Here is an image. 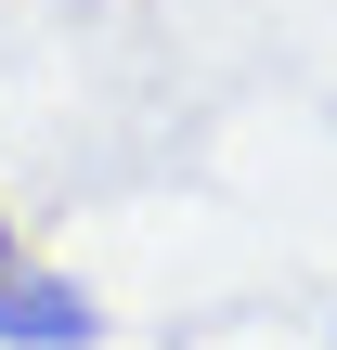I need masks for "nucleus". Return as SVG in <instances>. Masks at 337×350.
<instances>
[{
    "label": "nucleus",
    "mask_w": 337,
    "mask_h": 350,
    "mask_svg": "<svg viewBox=\"0 0 337 350\" xmlns=\"http://www.w3.org/2000/svg\"><path fill=\"white\" fill-rule=\"evenodd\" d=\"M104 338V312L78 299V286H52V273H13L0 260V350H91Z\"/></svg>",
    "instance_id": "obj_1"
},
{
    "label": "nucleus",
    "mask_w": 337,
    "mask_h": 350,
    "mask_svg": "<svg viewBox=\"0 0 337 350\" xmlns=\"http://www.w3.org/2000/svg\"><path fill=\"white\" fill-rule=\"evenodd\" d=\"M0 260H13V234H0Z\"/></svg>",
    "instance_id": "obj_2"
}]
</instances>
